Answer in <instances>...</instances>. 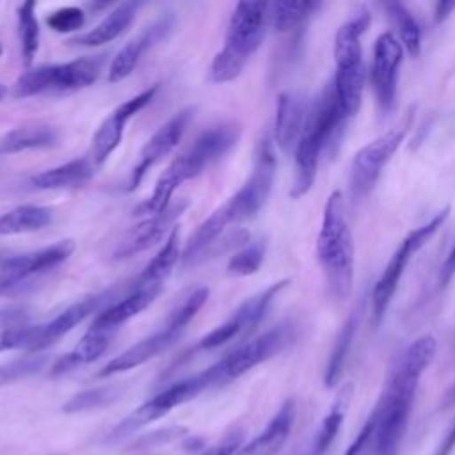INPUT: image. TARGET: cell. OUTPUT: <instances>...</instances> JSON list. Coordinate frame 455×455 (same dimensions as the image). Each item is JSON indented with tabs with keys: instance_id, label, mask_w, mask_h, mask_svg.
<instances>
[{
	"instance_id": "6da1fadb",
	"label": "cell",
	"mask_w": 455,
	"mask_h": 455,
	"mask_svg": "<svg viewBox=\"0 0 455 455\" xmlns=\"http://www.w3.org/2000/svg\"><path fill=\"white\" fill-rule=\"evenodd\" d=\"M435 350V338L423 334L398 355L387 377L386 389L370 414L373 421L370 437L371 455H398L407 430L414 393L423 371L434 361Z\"/></svg>"
},
{
	"instance_id": "7a4b0ae2",
	"label": "cell",
	"mask_w": 455,
	"mask_h": 455,
	"mask_svg": "<svg viewBox=\"0 0 455 455\" xmlns=\"http://www.w3.org/2000/svg\"><path fill=\"white\" fill-rule=\"evenodd\" d=\"M345 123L347 119L341 114L334 84L331 80L307 108L306 123L295 146V178L290 190L293 199H299L311 190L320 155L341 133V126Z\"/></svg>"
},
{
	"instance_id": "3957f363",
	"label": "cell",
	"mask_w": 455,
	"mask_h": 455,
	"mask_svg": "<svg viewBox=\"0 0 455 455\" xmlns=\"http://www.w3.org/2000/svg\"><path fill=\"white\" fill-rule=\"evenodd\" d=\"M316 256L331 297L347 299L354 284V240L343 210V196L338 190L327 197L323 208Z\"/></svg>"
},
{
	"instance_id": "277c9868",
	"label": "cell",
	"mask_w": 455,
	"mask_h": 455,
	"mask_svg": "<svg viewBox=\"0 0 455 455\" xmlns=\"http://www.w3.org/2000/svg\"><path fill=\"white\" fill-rule=\"evenodd\" d=\"M268 25L267 2H238L231 12L224 48L213 57L210 78L215 84L235 80L259 48Z\"/></svg>"
},
{
	"instance_id": "5b68a950",
	"label": "cell",
	"mask_w": 455,
	"mask_h": 455,
	"mask_svg": "<svg viewBox=\"0 0 455 455\" xmlns=\"http://www.w3.org/2000/svg\"><path fill=\"white\" fill-rule=\"evenodd\" d=\"M103 68V59L96 57H82L64 64H50L39 66L23 73L14 87V98H30L43 92H71L78 89H85L92 85Z\"/></svg>"
},
{
	"instance_id": "8992f818",
	"label": "cell",
	"mask_w": 455,
	"mask_h": 455,
	"mask_svg": "<svg viewBox=\"0 0 455 455\" xmlns=\"http://www.w3.org/2000/svg\"><path fill=\"white\" fill-rule=\"evenodd\" d=\"M291 336H293V327L290 323H281L259 334L258 338L236 347L233 352H229L228 355L219 359L215 364L201 371L208 389L215 386H224L242 377L243 373L261 364L263 361L270 359L291 341Z\"/></svg>"
},
{
	"instance_id": "52a82bcc",
	"label": "cell",
	"mask_w": 455,
	"mask_h": 455,
	"mask_svg": "<svg viewBox=\"0 0 455 455\" xmlns=\"http://www.w3.org/2000/svg\"><path fill=\"white\" fill-rule=\"evenodd\" d=\"M450 213V208H443L441 212H437L428 222L421 224L419 228L412 229L403 240L402 243L396 247V251L393 252L391 259L387 261L384 272L380 274V277L377 279L373 291H371V322L377 327L384 316L386 311L393 300V295L398 288V283L411 261V258H414V254L432 238V235L444 224L446 217Z\"/></svg>"
},
{
	"instance_id": "ba28073f",
	"label": "cell",
	"mask_w": 455,
	"mask_h": 455,
	"mask_svg": "<svg viewBox=\"0 0 455 455\" xmlns=\"http://www.w3.org/2000/svg\"><path fill=\"white\" fill-rule=\"evenodd\" d=\"M412 121H414V108H409L396 126L379 135L377 139H373L355 153L350 165V178H348L350 196L354 201H361L371 192L382 169L391 160L398 146L403 142L407 132L412 126Z\"/></svg>"
},
{
	"instance_id": "9c48e42d",
	"label": "cell",
	"mask_w": 455,
	"mask_h": 455,
	"mask_svg": "<svg viewBox=\"0 0 455 455\" xmlns=\"http://www.w3.org/2000/svg\"><path fill=\"white\" fill-rule=\"evenodd\" d=\"M277 169L274 146L263 139L258 146L254 167L245 183L220 206L229 224H240L252 219L267 203Z\"/></svg>"
},
{
	"instance_id": "30bf717a",
	"label": "cell",
	"mask_w": 455,
	"mask_h": 455,
	"mask_svg": "<svg viewBox=\"0 0 455 455\" xmlns=\"http://www.w3.org/2000/svg\"><path fill=\"white\" fill-rule=\"evenodd\" d=\"M73 251L75 242L66 238L39 251L5 259L2 265L0 295L21 293L28 283L64 263L73 254Z\"/></svg>"
},
{
	"instance_id": "8fae6325",
	"label": "cell",
	"mask_w": 455,
	"mask_h": 455,
	"mask_svg": "<svg viewBox=\"0 0 455 455\" xmlns=\"http://www.w3.org/2000/svg\"><path fill=\"white\" fill-rule=\"evenodd\" d=\"M206 389H208V386H206L203 373H197L194 377H188L185 380H180V382L165 387L164 391H160L158 395H155L153 398H149L148 402L139 405L135 411H132L121 423H117L114 427V430L110 432L108 439L110 441L121 439V437L139 430L140 427L149 425L151 421H155L158 418H164L174 407L196 398L199 393H203Z\"/></svg>"
},
{
	"instance_id": "7c38bea8",
	"label": "cell",
	"mask_w": 455,
	"mask_h": 455,
	"mask_svg": "<svg viewBox=\"0 0 455 455\" xmlns=\"http://www.w3.org/2000/svg\"><path fill=\"white\" fill-rule=\"evenodd\" d=\"M240 137V126L236 123H220L201 132L197 139L180 153L171 164L180 171L183 181L199 176L213 162L224 156Z\"/></svg>"
},
{
	"instance_id": "4fadbf2b",
	"label": "cell",
	"mask_w": 455,
	"mask_h": 455,
	"mask_svg": "<svg viewBox=\"0 0 455 455\" xmlns=\"http://www.w3.org/2000/svg\"><path fill=\"white\" fill-rule=\"evenodd\" d=\"M402 62V43L393 32H382L373 44L370 80L377 108L387 116L396 103V76Z\"/></svg>"
},
{
	"instance_id": "5bb4252c",
	"label": "cell",
	"mask_w": 455,
	"mask_h": 455,
	"mask_svg": "<svg viewBox=\"0 0 455 455\" xmlns=\"http://www.w3.org/2000/svg\"><path fill=\"white\" fill-rule=\"evenodd\" d=\"M158 91V84L151 85L149 89H144L142 92H139L137 96L123 101L119 107H116L112 110V114L103 119V123L98 126L92 142H91V162L94 167L103 165L110 155L117 149V146L123 140L124 135V128L128 124V121L137 116L146 105L151 103V100L155 98Z\"/></svg>"
},
{
	"instance_id": "9a60e30c",
	"label": "cell",
	"mask_w": 455,
	"mask_h": 455,
	"mask_svg": "<svg viewBox=\"0 0 455 455\" xmlns=\"http://www.w3.org/2000/svg\"><path fill=\"white\" fill-rule=\"evenodd\" d=\"M194 117V108H183L178 114H174L169 121H165L144 144L139 155V162L133 167L130 180H128V190H135L146 172L156 165L160 160H164L183 139L190 121Z\"/></svg>"
},
{
	"instance_id": "2e32d148",
	"label": "cell",
	"mask_w": 455,
	"mask_h": 455,
	"mask_svg": "<svg viewBox=\"0 0 455 455\" xmlns=\"http://www.w3.org/2000/svg\"><path fill=\"white\" fill-rule=\"evenodd\" d=\"M190 201L187 197L178 199L171 203L162 213L151 215L140 224H137L116 247L114 259H126L132 258L142 251H148L155 243H158L167 233H171L174 228V220L183 215V212L188 208Z\"/></svg>"
},
{
	"instance_id": "e0dca14e",
	"label": "cell",
	"mask_w": 455,
	"mask_h": 455,
	"mask_svg": "<svg viewBox=\"0 0 455 455\" xmlns=\"http://www.w3.org/2000/svg\"><path fill=\"white\" fill-rule=\"evenodd\" d=\"M112 291H101L94 293L91 297H85L71 306H68L64 311H60L57 316H53L46 323H39V338L34 347V352H41L59 341L62 336H66L69 331H73L80 322H84L89 315L96 311H103V306L110 302Z\"/></svg>"
},
{
	"instance_id": "ac0fdd59",
	"label": "cell",
	"mask_w": 455,
	"mask_h": 455,
	"mask_svg": "<svg viewBox=\"0 0 455 455\" xmlns=\"http://www.w3.org/2000/svg\"><path fill=\"white\" fill-rule=\"evenodd\" d=\"M180 336H181V332H178V331H174V329H171L164 323L162 329H158L151 336L137 341L135 345H132L130 348H126L124 352H121L114 359H110L98 371V377H110V375L137 368V366L148 363L149 359L156 357L158 354L169 350L178 341Z\"/></svg>"
},
{
	"instance_id": "d6986e66",
	"label": "cell",
	"mask_w": 455,
	"mask_h": 455,
	"mask_svg": "<svg viewBox=\"0 0 455 455\" xmlns=\"http://www.w3.org/2000/svg\"><path fill=\"white\" fill-rule=\"evenodd\" d=\"M172 27V18L171 16H164L158 21H155L153 25H149L148 28H144L137 37H133L132 41H128L112 59L110 66H108V73H107V80L110 84H117L121 80H124L126 76H130L140 57L155 44L158 43L162 37H165V34L171 30Z\"/></svg>"
},
{
	"instance_id": "ffe728a7",
	"label": "cell",
	"mask_w": 455,
	"mask_h": 455,
	"mask_svg": "<svg viewBox=\"0 0 455 455\" xmlns=\"http://www.w3.org/2000/svg\"><path fill=\"white\" fill-rule=\"evenodd\" d=\"M307 116V105L297 92H283L275 105L274 139L281 151H295Z\"/></svg>"
},
{
	"instance_id": "44dd1931",
	"label": "cell",
	"mask_w": 455,
	"mask_h": 455,
	"mask_svg": "<svg viewBox=\"0 0 455 455\" xmlns=\"http://www.w3.org/2000/svg\"><path fill=\"white\" fill-rule=\"evenodd\" d=\"M162 288L164 286H133V290L119 302H114L103 311H100L94 316L91 329L116 332L123 323H126L130 318L137 316L142 309H146L160 295Z\"/></svg>"
},
{
	"instance_id": "7402d4cb",
	"label": "cell",
	"mask_w": 455,
	"mask_h": 455,
	"mask_svg": "<svg viewBox=\"0 0 455 455\" xmlns=\"http://www.w3.org/2000/svg\"><path fill=\"white\" fill-rule=\"evenodd\" d=\"M295 412V402L286 400L267 423V427L252 441L242 446L235 455H275L291 432Z\"/></svg>"
},
{
	"instance_id": "603a6c76",
	"label": "cell",
	"mask_w": 455,
	"mask_h": 455,
	"mask_svg": "<svg viewBox=\"0 0 455 455\" xmlns=\"http://www.w3.org/2000/svg\"><path fill=\"white\" fill-rule=\"evenodd\" d=\"M139 7H140L139 2H123L116 5L96 27H92L84 34L75 36L73 39H69V43L75 46L96 48L117 39L123 32H126V28L135 20Z\"/></svg>"
},
{
	"instance_id": "cb8c5ba5",
	"label": "cell",
	"mask_w": 455,
	"mask_h": 455,
	"mask_svg": "<svg viewBox=\"0 0 455 455\" xmlns=\"http://www.w3.org/2000/svg\"><path fill=\"white\" fill-rule=\"evenodd\" d=\"M94 165L91 158H75L57 167L37 172L30 178V185L39 190H60L80 187L91 180L94 174Z\"/></svg>"
},
{
	"instance_id": "d4e9b609",
	"label": "cell",
	"mask_w": 455,
	"mask_h": 455,
	"mask_svg": "<svg viewBox=\"0 0 455 455\" xmlns=\"http://www.w3.org/2000/svg\"><path fill=\"white\" fill-rule=\"evenodd\" d=\"M116 332H108V331H98V329H91L82 336V339L78 341V345L68 352L66 355H62L50 370V373L53 377L57 375H64L68 371L76 370L78 366L89 364L92 361H96L110 345L112 338Z\"/></svg>"
},
{
	"instance_id": "484cf974",
	"label": "cell",
	"mask_w": 455,
	"mask_h": 455,
	"mask_svg": "<svg viewBox=\"0 0 455 455\" xmlns=\"http://www.w3.org/2000/svg\"><path fill=\"white\" fill-rule=\"evenodd\" d=\"M59 140V133L53 126L36 123V124H23L11 132H7L0 139V153H21L28 149H44L55 146Z\"/></svg>"
},
{
	"instance_id": "4316f807",
	"label": "cell",
	"mask_w": 455,
	"mask_h": 455,
	"mask_svg": "<svg viewBox=\"0 0 455 455\" xmlns=\"http://www.w3.org/2000/svg\"><path fill=\"white\" fill-rule=\"evenodd\" d=\"M363 311H364V300H361L350 311V315L347 316V320L343 322V325H341V329H339V332L336 336L334 347L331 350V357L327 361L325 377H323V382H325L327 387H334L339 382V377H341V371L345 368V361L348 357V352H350V347H352L357 325L361 322Z\"/></svg>"
},
{
	"instance_id": "83f0119b",
	"label": "cell",
	"mask_w": 455,
	"mask_h": 455,
	"mask_svg": "<svg viewBox=\"0 0 455 455\" xmlns=\"http://www.w3.org/2000/svg\"><path fill=\"white\" fill-rule=\"evenodd\" d=\"M178 259H180V231L178 228H174L167 235L162 249L151 258V261L142 268V272L135 279V288L164 286V281L169 277Z\"/></svg>"
},
{
	"instance_id": "f1b7e54d",
	"label": "cell",
	"mask_w": 455,
	"mask_h": 455,
	"mask_svg": "<svg viewBox=\"0 0 455 455\" xmlns=\"http://www.w3.org/2000/svg\"><path fill=\"white\" fill-rule=\"evenodd\" d=\"M53 219V212L48 206L21 204L0 215V235H21L34 233L46 228Z\"/></svg>"
},
{
	"instance_id": "f546056e",
	"label": "cell",
	"mask_w": 455,
	"mask_h": 455,
	"mask_svg": "<svg viewBox=\"0 0 455 455\" xmlns=\"http://www.w3.org/2000/svg\"><path fill=\"white\" fill-rule=\"evenodd\" d=\"M320 7V2L307 0H283L268 4V25L275 32H291L300 28Z\"/></svg>"
},
{
	"instance_id": "4dcf8cb0",
	"label": "cell",
	"mask_w": 455,
	"mask_h": 455,
	"mask_svg": "<svg viewBox=\"0 0 455 455\" xmlns=\"http://www.w3.org/2000/svg\"><path fill=\"white\" fill-rule=\"evenodd\" d=\"M350 396H352V384H345L329 414L323 418L318 432H316V437H315V444H313V455H322L329 450V446L332 444V441L336 439L341 425H343V419H345V414H347V409H348V402H350Z\"/></svg>"
},
{
	"instance_id": "1f68e13d",
	"label": "cell",
	"mask_w": 455,
	"mask_h": 455,
	"mask_svg": "<svg viewBox=\"0 0 455 455\" xmlns=\"http://www.w3.org/2000/svg\"><path fill=\"white\" fill-rule=\"evenodd\" d=\"M384 9L398 32L402 46L411 57H418L421 50V28L412 12L400 2H386Z\"/></svg>"
},
{
	"instance_id": "d6a6232c",
	"label": "cell",
	"mask_w": 455,
	"mask_h": 455,
	"mask_svg": "<svg viewBox=\"0 0 455 455\" xmlns=\"http://www.w3.org/2000/svg\"><path fill=\"white\" fill-rule=\"evenodd\" d=\"M123 389L124 387L121 384H108V386L84 389V391L73 395L62 405V411L66 414H76V412H87V411H96V409L107 407V405L114 403L123 395Z\"/></svg>"
},
{
	"instance_id": "836d02e7",
	"label": "cell",
	"mask_w": 455,
	"mask_h": 455,
	"mask_svg": "<svg viewBox=\"0 0 455 455\" xmlns=\"http://www.w3.org/2000/svg\"><path fill=\"white\" fill-rule=\"evenodd\" d=\"M16 18L23 64L30 66L39 50V21L36 18V2H23L16 11Z\"/></svg>"
},
{
	"instance_id": "e575fe53",
	"label": "cell",
	"mask_w": 455,
	"mask_h": 455,
	"mask_svg": "<svg viewBox=\"0 0 455 455\" xmlns=\"http://www.w3.org/2000/svg\"><path fill=\"white\" fill-rule=\"evenodd\" d=\"M267 252V242L265 240H256L236 251L229 263H228V274L235 277H245L252 275L259 270Z\"/></svg>"
},
{
	"instance_id": "d590c367",
	"label": "cell",
	"mask_w": 455,
	"mask_h": 455,
	"mask_svg": "<svg viewBox=\"0 0 455 455\" xmlns=\"http://www.w3.org/2000/svg\"><path fill=\"white\" fill-rule=\"evenodd\" d=\"M208 288L201 286V288H196L194 291H190L180 304L174 306V309L169 313L167 320H165V325L178 331V332H183L185 327L190 323V320L196 316V313L204 306V302L208 300Z\"/></svg>"
},
{
	"instance_id": "8d00e7d4",
	"label": "cell",
	"mask_w": 455,
	"mask_h": 455,
	"mask_svg": "<svg viewBox=\"0 0 455 455\" xmlns=\"http://www.w3.org/2000/svg\"><path fill=\"white\" fill-rule=\"evenodd\" d=\"M39 338V325H16L4 329L0 334V352L5 350H28L34 352V347Z\"/></svg>"
},
{
	"instance_id": "74e56055",
	"label": "cell",
	"mask_w": 455,
	"mask_h": 455,
	"mask_svg": "<svg viewBox=\"0 0 455 455\" xmlns=\"http://www.w3.org/2000/svg\"><path fill=\"white\" fill-rule=\"evenodd\" d=\"M44 364H46V357H43V355H28V357L12 361L9 364H2L0 366V387L41 371L44 368Z\"/></svg>"
},
{
	"instance_id": "f35d334b",
	"label": "cell",
	"mask_w": 455,
	"mask_h": 455,
	"mask_svg": "<svg viewBox=\"0 0 455 455\" xmlns=\"http://www.w3.org/2000/svg\"><path fill=\"white\" fill-rule=\"evenodd\" d=\"M84 23H85V11L76 5L60 7L46 16V25L59 34L76 32L84 27Z\"/></svg>"
},
{
	"instance_id": "ab89813d",
	"label": "cell",
	"mask_w": 455,
	"mask_h": 455,
	"mask_svg": "<svg viewBox=\"0 0 455 455\" xmlns=\"http://www.w3.org/2000/svg\"><path fill=\"white\" fill-rule=\"evenodd\" d=\"M238 336H242V329H240L238 322L231 316L224 323H220L215 329H212L206 336H203L199 339L197 347L203 348V350H213V348H219V347L226 345L228 341L238 338Z\"/></svg>"
},
{
	"instance_id": "60d3db41",
	"label": "cell",
	"mask_w": 455,
	"mask_h": 455,
	"mask_svg": "<svg viewBox=\"0 0 455 455\" xmlns=\"http://www.w3.org/2000/svg\"><path fill=\"white\" fill-rule=\"evenodd\" d=\"M185 434H187V428H185V427H180V425L165 427V428H162V430H155V432H149V434L142 435V437L133 444V448H135V450L155 448V446H160V444L176 441V439H180V437L185 435Z\"/></svg>"
},
{
	"instance_id": "b9f144b4",
	"label": "cell",
	"mask_w": 455,
	"mask_h": 455,
	"mask_svg": "<svg viewBox=\"0 0 455 455\" xmlns=\"http://www.w3.org/2000/svg\"><path fill=\"white\" fill-rule=\"evenodd\" d=\"M243 439V432L240 428H235L228 432L217 444L204 450L201 455H235L240 450Z\"/></svg>"
},
{
	"instance_id": "7bdbcfd3",
	"label": "cell",
	"mask_w": 455,
	"mask_h": 455,
	"mask_svg": "<svg viewBox=\"0 0 455 455\" xmlns=\"http://www.w3.org/2000/svg\"><path fill=\"white\" fill-rule=\"evenodd\" d=\"M371 430H373V421H371V418H368L366 423H364L363 428L357 432V435L354 437V441L350 443V446L345 450L343 455H363V451H364L366 446L370 444Z\"/></svg>"
},
{
	"instance_id": "ee69618b",
	"label": "cell",
	"mask_w": 455,
	"mask_h": 455,
	"mask_svg": "<svg viewBox=\"0 0 455 455\" xmlns=\"http://www.w3.org/2000/svg\"><path fill=\"white\" fill-rule=\"evenodd\" d=\"M453 275H455V243H453V247L450 249L446 259L443 261V265H441V268H439V284H441V286H446V284L451 281Z\"/></svg>"
},
{
	"instance_id": "f6af8a7d",
	"label": "cell",
	"mask_w": 455,
	"mask_h": 455,
	"mask_svg": "<svg viewBox=\"0 0 455 455\" xmlns=\"http://www.w3.org/2000/svg\"><path fill=\"white\" fill-rule=\"evenodd\" d=\"M453 448H455V419H453V423L450 425L448 432L444 434V437H443V441L439 443V448L435 450L434 455H450V453L453 451Z\"/></svg>"
},
{
	"instance_id": "bcb514c9",
	"label": "cell",
	"mask_w": 455,
	"mask_h": 455,
	"mask_svg": "<svg viewBox=\"0 0 455 455\" xmlns=\"http://www.w3.org/2000/svg\"><path fill=\"white\" fill-rule=\"evenodd\" d=\"M455 9V2H437L435 5H434V20L439 23V21H443V20H446L450 14H451V11Z\"/></svg>"
},
{
	"instance_id": "7dc6e473",
	"label": "cell",
	"mask_w": 455,
	"mask_h": 455,
	"mask_svg": "<svg viewBox=\"0 0 455 455\" xmlns=\"http://www.w3.org/2000/svg\"><path fill=\"white\" fill-rule=\"evenodd\" d=\"M7 94V87L4 84H0V101L4 100V96Z\"/></svg>"
},
{
	"instance_id": "c3c4849f",
	"label": "cell",
	"mask_w": 455,
	"mask_h": 455,
	"mask_svg": "<svg viewBox=\"0 0 455 455\" xmlns=\"http://www.w3.org/2000/svg\"><path fill=\"white\" fill-rule=\"evenodd\" d=\"M448 402H455V386L451 387V391H450V395H448Z\"/></svg>"
},
{
	"instance_id": "681fc988",
	"label": "cell",
	"mask_w": 455,
	"mask_h": 455,
	"mask_svg": "<svg viewBox=\"0 0 455 455\" xmlns=\"http://www.w3.org/2000/svg\"><path fill=\"white\" fill-rule=\"evenodd\" d=\"M0 55H2V44H0Z\"/></svg>"
}]
</instances>
